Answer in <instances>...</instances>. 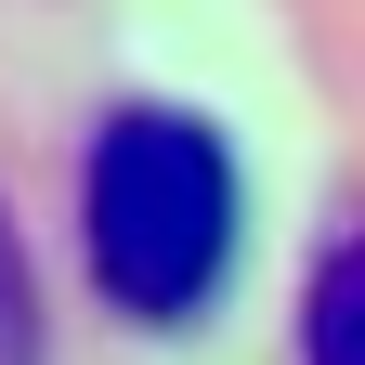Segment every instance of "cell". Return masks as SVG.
Masks as SVG:
<instances>
[{
  "mask_svg": "<svg viewBox=\"0 0 365 365\" xmlns=\"http://www.w3.org/2000/svg\"><path fill=\"white\" fill-rule=\"evenodd\" d=\"M235 248H248V182L235 144L196 118V105H118L78 157V261L105 287L118 327H209L222 287H235Z\"/></svg>",
  "mask_w": 365,
  "mask_h": 365,
  "instance_id": "cell-1",
  "label": "cell"
},
{
  "mask_svg": "<svg viewBox=\"0 0 365 365\" xmlns=\"http://www.w3.org/2000/svg\"><path fill=\"white\" fill-rule=\"evenodd\" d=\"M300 365H365V222L327 235V261L300 287Z\"/></svg>",
  "mask_w": 365,
  "mask_h": 365,
  "instance_id": "cell-2",
  "label": "cell"
},
{
  "mask_svg": "<svg viewBox=\"0 0 365 365\" xmlns=\"http://www.w3.org/2000/svg\"><path fill=\"white\" fill-rule=\"evenodd\" d=\"M0 365H53V300H39V261H26L14 196H0Z\"/></svg>",
  "mask_w": 365,
  "mask_h": 365,
  "instance_id": "cell-3",
  "label": "cell"
}]
</instances>
